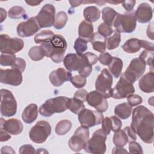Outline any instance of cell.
Listing matches in <instances>:
<instances>
[{"instance_id":"obj_1","label":"cell","mask_w":154,"mask_h":154,"mask_svg":"<svg viewBox=\"0 0 154 154\" xmlns=\"http://www.w3.org/2000/svg\"><path fill=\"white\" fill-rule=\"evenodd\" d=\"M153 114L149 109L143 105L134 109L130 127L146 143L150 144L153 141Z\"/></svg>"},{"instance_id":"obj_2","label":"cell","mask_w":154,"mask_h":154,"mask_svg":"<svg viewBox=\"0 0 154 154\" xmlns=\"http://www.w3.org/2000/svg\"><path fill=\"white\" fill-rule=\"evenodd\" d=\"M69 97L58 96L48 99L39 108V113L42 116L50 117L54 113H60L68 109Z\"/></svg>"},{"instance_id":"obj_3","label":"cell","mask_w":154,"mask_h":154,"mask_svg":"<svg viewBox=\"0 0 154 154\" xmlns=\"http://www.w3.org/2000/svg\"><path fill=\"white\" fill-rule=\"evenodd\" d=\"M106 134L102 129H99L95 131L92 137L88 140L85 145L84 149L85 152L93 154H103L106 150L105 141Z\"/></svg>"},{"instance_id":"obj_4","label":"cell","mask_w":154,"mask_h":154,"mask_svg":"<svg viewBox=\"0 0 154 154\" xmlns=\"http://www.w3.org/2000/svg\"><path fill=\"white\" fill-rule=\"evenodd\" d=\"M113 25L119 32L131 33L136 28L137 19L133 13H126L124 14L118 13L116 16Z\"/></svg>"},{"instance_id":"obj_5","label":"cell","mask_w":154,"mask_h":154,"mask_svg":"<svg viewBox=\"0 0 154 154\" xmlns=\"http://www.w3.org/2000/svg\"><path fill=\"white\" fill-rule=\"evenodd\" d=\"M1 114L5 117H11L17 111V102L13 93L8 90H1Z\"/></svg>"},{"instance_id":"obj_6","label":"cell","mask_w":154,"mask_h":154,"mask_svg":"<svg viewBox=\"0 0 154 154\" xmlns=\"http://www.w3.org/2000/svg\"><path fill=\"white\" fill-rule=\"evenodd\" d=\"M112 76L107 69H103L97 76L95 82V88L105 98L111 97Z\"/></svg>"},{"instance_id":"obj_7","label":"cell","mask_w":154,"mask_h":154,"mask_svg":"<svg viewBox=\"0 0 154 154\" xmlns=\"http://www.w3.org/2000/svg\"><path fill=\"white\" fill-rule=\"evenodd\" d=\"M51 133V126L46 121L38 122L29 131V136L31 141L37 144L44 143Z\"/></svg>"},{"instance_id":"obj_8","label":"cell","mask_w":154,"mask_h":154,"mask_svg":"<svg viewBox=\"0 0 154 154\" xmlns=\"http://www.w3.org/2000/svg\"><path fill=\"white\" fill-rule=\"evenodd\" d=\"M90 132L88 128L83 126L78 128L74 134L69 140L68 144L72 150L78 152L84 147L89 140Z\"/></svg>"},{"instance_id":"obj_9","label":"cell","mask_w":154,"mask_h":154,"mask_svg":"<svg viewBox=\"0 0 154 154\" xmlns=\"http://www.w3.org/2000/svg\"><path fill=\"white\" fill-rule=\"evenodd\" d=\"M23 46V41L20 38H11L7 34H1L0 35V51L1 54H14L21 51Z\"/></svg>"},{"instance_id":"obj_10","label":"cell","mask_w":154,"mask_h":154,"mask_svg":"<svg viewBox=\"0 0 154 154\" xmlns=\"http://www.w3.org/2000/svg\"><path fill=\"white\" fill-rule=\"evenodd\" d=\"M146 70V64L139 58L132 59L122 75L128 81L133 84L141 77Z\"/></svg>"},{"instance_id":"obj_11","label":"cell","mask_w":154,"mask_h":154,"mask_svg":"<svg viewBox=\"0 0 154 154\" xmlns=\"http://www.w3.org/2000/svg\"><path fill=\"white\" fill-rule=\"evenodd\" d=\"M102 112L84 108L78 114V120L81 125L87 128L100 125L103 119Z\"/></svg>"},{"instance_id":"obj_12","label":"cell","mask_w":154,"mask_h":154,"mask_svg":"<svg viewBox=\"0 0 154 154\" xmlns=\"http://www.w3.org/2000/svg\"><path fill=\"white\" fill-rule=\"evenodd\" d=\"M40 28H48L54 25L55 19V8L50 4H46L41 8L35 16Z\"/></svg>"},{"instance_id":"obj_13","label":"cell","mask_w":154,"mask_h":154,"mask_svg":"<svg viewBox=\"0 0 154 154\" xmlns=\"http://www.w3.org/2000/svg\"><path fill=\"white\" fill-rule=\"evenodd\" d=\"M52 52L51 60L55 63H60L63 61L67 44L65 38L61 35H55L51 40Z\"/></svg>"},{"instance_id":"obj_14","label":"cell","mask_w":154,"mask_h":154,"mask_svg":"<svg viewBox=\"0 0 154 154\" xmlns=\"http://www.w3.org/2000/svg\"><path fill=\"white\" fill-rule=\"evenodd\" d=\"M134 92L135 88L133 84L128 81L122 76L115 87L112 89L111 97L116 99H122L127 97Z\"/></svg>"},{"instance_id":"obj_15","label":"cell","mask_w":154,"mask_h":154,"mask_svg":"<svg viewBox=\"0 0 154 154\" xmlns=\"http://www.w3.org/2000/svg\"><path fill=\"white\" fill-rule=\"evenodd\" d=\"M137 135L130 126H126L123 129L114 132L113 143L117 147H123L128 142L136 141Z\"/></svg>"},{"instance_id":"obj_16","label":"cell","mask_w":154,"mask_h":154,"mask_svg":"<svg viewBox=\"0 0 154 154\" xmlns=\"http://www.w3.org/2000/svg\"><path fill=\"white\" fill-rule=\"evenodd\" d=\"M0 79L1 83L13 86L19 85L23 80L22 72L13 68L5 70L1 69Z\"/></svg>"},{"instance_id":"obj_17","label":"cell","mask_w":154,"mask_h":154,"mask_svg":"<svg viewBox=\"0 0 154 154\" xmlns=\"http://www.w3.org/2000/svg\"><path fill=\"white\" fill-rule=\"evenodd\" d=\"M40 29L35 17H32L27 20L20 22L17 26V33L22 37H30Z\"/></svg>"},{"instance_id":"obj_18","label":"cell","mask_w":154,"mask_h":154,"mask_svg":"<svg viewBox=\"0 0 154 154\" xmlns=\"http://www.w3.org/2000/svg\"><path fill=\"white\" fill-rule=\"evenodd\" d=\"M87 102L89 105L94 108L96 111L100 112L106 111L108 108V103L106 99L96 90L88 93Z\"/></svg>"},{"instance_id":"obj_19","label":"cell","mask_w":154,"mask_h":154,"mask_svg":"<svg viewBox=\"0 0 154 154\" xmlns=\"http://www.w3.org/2000/svg\"><path fill=\"white\" fill-rule=\"evenodd\" d=\"M82 63L80 68L78 70L80 75L87 78L92 71V66L95 64L98 60L96 55L90 52H87L81 55Z\"/></svg>"},{"instance_id":"obj_20","label":"cell","mask_w":154,"mask_h":154,"mask_svg":"<svg viewBox=\"0 0 154 154\" xmlns=\"http://www.w3.org/2000/svg\"><path fill=\"white\" fill-rule=\"evenodd\" d=\"M72 76L70 72L64 68H58L51 72L49 78L51 83L55 87H60L66 81H70Z\"/></svg>"},{"instance_id":"obj_21","label":"cell","mask_w":154,"mask_h":154,"mask_svg":"<svg viewBox=\"0 0 154 154\" xmlns=\"http://www.w3.org/2000/svg\"><path fill=\"white\" fill-rule=\"evenodd\" d=\"M0 122V128L4 129L11 135H18L23 131V125L17 119H11L5 120L3 118H1Z\"/></svg>"},{"instance_id":"obj_22","label":"cell","mask_w":154,"mask_h":154,"mask_svg":"<svg viewBox=\"0 0 154 154\" xmlns=\"http://www.w3.org/2000/svg\"><path fill=\"white\" fill-rule=\"evenodd\" d=\"M135 16L137 20L140 23L149 22L153 16V11L151 6L146 2L140 4L135 11Z\"/></svg>"},{"instance_id":"obj_23","label":"cell","mask_w":154,"mask_h":154,"mask_svg":"<svg viewBox=\"0 0 154 154\" xmlns=\"http://www.w3.org/2000/svg\"><path fill=\"white\" fill-rule=\"evenodd\" d=\"M141 90L146 93H151L154 91V74L153 71L147 73L142 76L138 82Z\"/></svg>"},{"instance_id":"obj_24","label":"cell","mask_w":154,"mask_h":154,"mask_svg":"<svg viewBox=\"0 0 154 154\" xmlns=\"http://www.w3.org/2000/svg\"><path fill=\"white\" fill-rule=\"evenodd\" d=\"M63 63L69 71L78 70L81 66V57L76 54H69L64 58Z\"/></svg>"},{"instance_id":"obj_25","label":"cell","mask_w":154,"mask_h":154,"mask_svg":"<svg viewBox=\"0 0 154 154\" xmlns=\"http://www.w3.org/2000/svg\"><path fill=\"white\" fill-rule=\"evenodd\" d=\"M93 34V26L92 23L86 20H83L80 23L78 28V35L79 38L88 42H90Z\"/></svg>"},{"instance_id":"obj_26","label":"cell","mask_w":154,"mask_h":154,"mask_svg":"<svg viewBox=\"0 0 154 154\" xmlns=\"http://www.w3.org/2000/svg\"><path fill=\"white\" fill-rule=\"evenodd\" d=\"M38 116V106L35 103H31L26 106L23 111L22 118L26 123H31L35 121Z\"/></svg>"},{"instance_id":"obj_27","label":"cell","mask_w":154,"mask_h":154,"mask_svg":"<svg viewBox=\"0 0 154 154\" xmlns=\"http://www.w3.org/2000/svg\"><path fill=\"white\" fill-rule=\"evenodd\" d=\"M90 42L93 46V49L100 53L105 52L106 49L107 38L100 35L97 32L93 34Z\"/></svg>"},{"instance_id":"obj_28","label":"cell","mask_w":154,"mask_h":154,"mask_svg":"<svg viewBox=\"0 0 154 154\" xmlns=\"http://www.w3.org/2000/svg\"><path fill=\"white\" fill-rule=\"evenodd\" d=\"M132 106L128 103L124 102L116 106L114 108V114L121 119H127L130 117L132 113Z\"/></svg>"},{"instance_id":"obj_29","label":"cell","mask_w":154,"mask_h":154,"mask_svg":"<svg viewBox=\"0 0 154 154\" xmlns=\"http://www.w3.org/2000/svg\"><path fill=\"white\" fill-rule=\"evenodd\" d=\"M83 14L86 21L92 23L97 21L100 18V12L96 7L88 6L84 8Z\"/></svg>"},{"instance_id":"obj_30","label":"cell","mask_w":154,"mask_h":154,"mask_svg":"<svg viewBox=\"0 0 154 154\" xmlns=\"http://www.w3.org/2000/svg\"><path fill=\"white\" fill-rule=\"evenodd\" d=\"M123 65V61L120 58L112 57V60L108 65V67L110 72L116 78H118L120 76Z\"/></svg>"},{"instance_id":"obj_31","label":"cell","mask_w":154,"mask_h":154,"mask_svg":"<svg viewBox=\"0 0 154 154\" xmlns=\"http://www.w3.org/2000/svg\"><path fill=\"white\" fill-rule=\"evenodd\" d=\"M123 50L129 54H134L140 51L141 48L139 44V40L136 38H132L128 40L122 46Z\"/></svg>"},{"instance_id":"obj_32","label":"cell","mask_w":154,"mask_h":154,"mask_svg":"<svg viewBox=\"0 0 154 154\" xmlns=\"http://www.w3.org/2000/svg\"><path fill=\"white\" fill-rule=\"evenodd\" d=\"M117 14L118 13L116 12L113 8L109 7H106L102 10V18L104 21V23L112 26Z\"/></svg>"},{"instance_id":"obj_33","label":"cell","mask_w":154,"mask_h":154,"mask_svg":"<svg viewBox=\"0 0 154 154\" xmlns=\"http://www.w3.org/2000/svg\"><path fill=\"white\" fill-rule=\"evenodd\" d=\"M55 34L51 30H43L37 34L34 37V42L37 44H42L50 42L55 36Z\"/></svg>"},{"instance_id":"obj_34","label":"cell","mask_w":154,"mask_h":154,"mask_svg":"<svg viewBox=\"0 0 154 154\" xmlns=\"http://www.w3.org/2000/svg\"><path fill=\"white\" fill-rule=\"evenodd\" d=\"M84 108L85 105L82 100L75 97L69 99L68 109H69L73 113L75 114H79V112Z\"/></svg>"},{"instance_id":"obj_35","label":"cell","mask_w":154,"mask_h":154,"mask_svg":"<svg viewBox=\"0 0 154 154\" xmlns=\"http://www.w3.org/2000/svg\"><path fill=\"white\" fill-rule=\"evenodd\" d=\"M72 122L69 120L60 121L55 126V133L58 135H64L69 132L72 128Z\"/></svg>"},{"instance_id":"obj_36","label":"cell","mask_w":154,"mask_h":154,"mask_svg":"<svg viewBox=\"0 0 154 154\" xmlns=\"http://www.w3.org/2000/svg\"><path fill=\"white\" fill-rule=\"evenodd\" d=\"M121 41V34L117 31H114L112 35L107 39L106 48L108 50H112L117 48Z\"/></svg>"},{"instance_id":"obj_37","label":"cell","mask_w":154,"mask_h":154,"mask_svg":"<svg viewBox=\"0 0 154 154\" xmlns=\"http://www.w3.org/2000/svg\"><path fill=\"white\" fill-rule=\"evenodd\" d=\"M68 20V17L66 12L59 11L55 16L54 26L57 29H61L64 27Z\"/></svg>"},{"instance_id":"obj_38","label":"cell","mask_w":154,"mask_h":154,"mask_svg":"<svg viewBox=\"0 0 154 154\" xmlns=\"http://www.w3.org/2000/svg\"><path fill=\"white\" fill-rule=\"evenodd\" d=\"M28 55L32 60L35 61L42 60L45 56L40 46H35L32 47L28 51Z\"/></svg>"},{"instance_id":"obj_39","label":"cell","mask_w":154,"mask_h":154,"mask_svg":"<svg viewBox=\"0 0 154 154\" xmlns=\"http://www.w3.org/2000/svg\"><path fill=\"white\" fill-rule=\"evenodd\" d=\"M10 18L17 19L26 17L25 9L20 6L12 7L8 12Z\"/></svg>"},{"instance_id":"obj_40","label":"cell","mask_w":154,"mask_h":154,"mask_svg":"<svg viewBox=\"0 0 154 154\" xmlns=\"http://www.w3.org/2000/svg\"><path fill=\"white\" fill-rule=\"evenodd\" d=\"M87 42L81 38L76 39L74 43V49L76 54L81 56L87 49Z\"/></svg>"},{"instance_id":"obj_41","label":"cell","mask_w":154,"mask_h":154,"mask_svg":"<svg viewBox=\"0 0 154 154\" xmlns=\"http://www.w3.org/2000/svg\"><path fill=\"white\" fill-rule=\"evenodd\" d=\"M139 58L146 65L150 66L151 69L153 68V51L148 50H144L141 52L139 56Z\"/></svg>"},{"instance_id":"obj_42","label":"cell","mask_w":154,"mask_h":154,"mask_svg":"<svg viewBox=\"0 0 154 154\" xmlns=\"http://www.w3.org/2000/svg\"><path fill=\"white\" fill-rule=\"evenodd\" d=\"M16 59L14 54H1L0 56V64L4 66H12Z\"/></svg>"},{"instance_id":"obj_43","label":"cell","mask_w":154,"mask_h":154,"mask_svg":"<svg viewBox=\"0 0 154 154\" xmlns=\"http://www.w3.org/2000/svg\"><path fill=\"white\" fill-rule=\"evenodd\" d=\"M70 81L74 85L75 87L77 88H81L85 85L87 79L85 77L79 75L72 76Z\"/></svg>"},{"instance_id":"obj_44","label":"cell","mask_w":154,"mask_h":154,"mask_svg":"<svg viewBox=\"0 0 154 154\" xmlns=\"http://www.w3.org/2000/svg\"><path fill=\"white\" fill-rule=\"evenodd\" d=\"M97 32L102 36L106 37L111 35L113 32L112 26L106 24L105 23H101L97 28Z\"/></svg>"},{"instance_id":"obj_45","label":"cell","mask_w":154,"mask_h":154,"mask_svg":"<svg viewBox=\"0 0 154 154\" xmlns=\"http://www.w3.org/2000/svg\"><path fill=\"white\" fill-rule=\"evenodd\" d=\"M127 100L128 104L131 106H137L141 104L143 102L142 97L140 96L135 94H131L129 95L127 97Z\"/></svg>"},{"instance_id":"obj_46","label":"cell","mask_w":154,"mask_h":154,"mask_svg":"<svg viewBox=\"0 0 154 154\" xmlns=\"http://www.w3.org/2000/svg\"><path fill=\"white\" fill-rule=\"evenodd\" d=\"M129 150L131 153H143L141 146L135 141L129 142Z\"/></svg>"},{"instance_id":"obj_47","label":"cell","mask_w":154,"mask_h":154,"mask_svg":"<svg viewBox=\"0 0 154 154\" xmlns=\"http://www.w3.org/2000/svg\"><path fill=\"white\" fill-rule=\"evenodd\" d=\"M12 68L16 69L19 71H20L22 73L24 72L25 67H26V62L25 61L21 58H17L16 59V61L14 63V64L11 66Z\"/></svg>"},{"instance_id":"obj_48","label":"cell","mask_w":154,"mask_h":154,"mask_svg":"<svg viewBox=\"0 0 154 154\" xmlns=\"http://www.w3.org/2000/svg\"><path fill=\"white\" fill-rule=\"evenodd\" d=\"M102 130L104 131V132L106 135H109L110 134V132L112 131V127H111V122L110 117H106L104 118L102 122Z\"/></svg>"},{"instance_id":"obj_49","label":"cell","mask_w":154,"mask_h":154,"mask_svg":"<svg viewBox=\"0 0 154 154\" xmlns=\"http://www.w3.org/2000/svg\"><path fill=\"white\" fill-rule=\"evenodd\" d=\"M112 57L108 52L101 53L98 57V60H99L100 63L103 65L106 66H108L109 64L112 60Z\"/></svg>"},{"instance_id":"obj_50","label":"cell","mask_w":154,"mask_h":154,"mask_svg":"<svg viewBox=\"0 0 154 154\" xmlns=\"http://www.w3.org/2000/svg\"><path fill=\"white\" fill-rule=\"evenodd\" d=\"M111 122L112 131L116 132L121 129L122 126V121L116 116H112L110 117Z\"/></svg>"},{"instance_id":"obj_51","label":"cell","mask_w":154,"mask_h":154,"mask_svg":"<svg viewBox=\"0 0 154 154\" xmlns=\"http://www.w3.org/2000/svg\"><path fill=\"white\" fill-rule=\"evenodd\" d=\"M19 153H35L34 147L30 144H25L22 146L19 150Z\"/></svg>"},{"instance_id":"obj_52","label":"cell","mask_w":154,"mask_h":154,"mask_svg":"<svg viewBox=\"0 0 154 154\" xmlns=\"http://www.w3.org/2000/svg\"><path fill=\"white\" fill-rule=\"evenodd\" d=\"M87 94H88V93L85 89H80L75 93L73 97L78 98L82 100L84 102H87Z\"/></svg>"},{"instance_id":"obj_53","label":"cell","mask_w":154,"mask_h":154,"mask_svg":"<svg viewBox=\"0 0 154 154\" xmlns=\"http://www.w3.org/2000/svg\"><path fill=\"white\" fill-rule=\"evenodd\" d=\"M139 44L141 48H143L145 50L153 51V44L149 42L143 40H139Z\"/></svg>"},{"instance_id":"obj_54","label":"cell","mask_w":154,"mask_h":154,"mask_svg":"<svg viewBox=\"0 0 154 154\" xmlns=\"http://www.w3.org/2000/svg\"><path fill=\"white\" fill-rule=\"evenodd\" d=\"M135 3V1H125L122 2L123 8L128 11L132 10Z\"/></svg>"},{"instance_id":"obj_55","label":"cell","mask_w":154,"mask_h":154,"mask_svg":"<svg viewBox=\"0 0 154 154\" xmlns=\"http://www.w3.org/2000/svg\"><path fill=\"white\" fill-rule=\"evenodd\" d=\"M8 132L4 130L2 128H0V136H1V141H6L11 138V135Z\"/></svg>"},{"instance_id":"obj_56","label":"cell","mask_w":154,"mask_h":154,"mask_svg":"<svg viewBox=\"0 0 154 154\" xmlns=\"http://www.w3.org/2000/svg\"><path fill=\"white\" fill-rule=\"evenodd\" d=\"M153 23H151L148 25L147 29V35L151 40H153Z\"/></svg>"},{"instance_id":"obj_57","label":"cell","mask_w":154,"mask_h":154,"mask_svg":"<svg viewBox=\"0 0 154 154\" xmlns=\"http://www.w3.org/2000/svg\"><path fill=\"white\" fill-rule=\"evenodd\" d=\"M128 153V152L123 147H115L113 148L112 153V154H116V153Z\"/></svg>"},{"instance_id":"obj_58","label":"cell","mask_w":154,"mask_h":154,"mask_svg":"<svg viewBox=\"0 0 154 154\" xmlns=\"http://www.w3.org/2000/svg\"><path fill=\"white\" fill-rule=\"evenodd\" d=\"M1 153H15V151L13 150V149L9 146H4L1 148Z\"/></svg>"},{"instance_id":"obj_59","label":"cell","mask_w":154,"mask_h":154,"mask_svg":"<svg viewBox=\"0 0 154 154\" xmlns=\"http://www.w3.org/2000/svg\"><path fill=\"white\" fill-rule=\"evenodd\" d=\"M0 11H1V22L2 23L6 19L7 13H6V11L4 10L2 8H0Z\"/></svg>"},{"instance_id":"obj_60","label":"cell","mask_w":154,"mask_h":154,"mask_svg":"<svg viewBox=\"0 0 154 154\" xmlns=\"http://www.w3.org/2000/svg\"><path fill=\"white\" fill-rule=\"evenodd\" d=\"M70 4H71L72 7H76L79 6V5H81V3L83 2V1H69Z\"/></svg>"},{"instance_id":"obj_61","label":"cell","mask_w":154,"mask_h":154,"mask_svg":"<svg viewBox=\"0 0 154 154\" xmlns=\"http://www.w3.org/2000/svg\"><path fill=\"white\" fill-rule=\"evenodd\" d=\"M26 4H28L29 5L31 6H36L38 4H40L42 1H25Z\"/></svg>"}]
</instances>
